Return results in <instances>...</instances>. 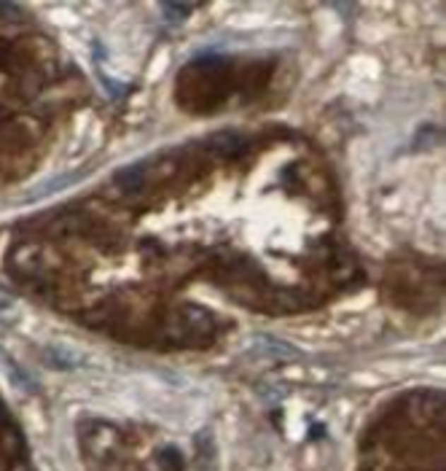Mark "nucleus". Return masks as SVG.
Segmentation results:
<instances>
[{
    "label": "nucleus",
    "instance_id": "1",
    "mask_svg": "<svg viewBox=\"0 0 446 471\" xmlns=\"http://www.w3.org/2000/svg\"><path fill=\"white\" fill-rule=\"evenodd\" d=\"M156 460H159V466H162L164 471H183V466H186V460H183V455H180V450H175V447H164V450H159V453H156Z\"/></svg>",
    "mask_w": 446,
    "mask_h": 471
}]
</instances>
